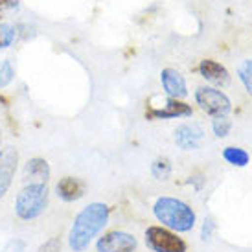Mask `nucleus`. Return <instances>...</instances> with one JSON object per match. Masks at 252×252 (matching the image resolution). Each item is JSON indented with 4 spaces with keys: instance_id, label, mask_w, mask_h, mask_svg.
<instances>
[{
    "instance_id": "obj_1",
    "label": "nucleus",
    "mask_w": 252,
    "mask_h": 252,
    "mask_svg": "<svg viewBox=\"0 0 252 252\" xmlns=\"http://www.w3.org/2000/svg\"><path fill=\"white\" fill-rule=\"evenodd\" d=\"M111 208L105 203H91L74 217V223L68 232V247L74 252H85L98 238L109 223Z\"/></svg>"
},
{
    "instance_id": "obj_2",
    "label": "nucleus",
    "mask_w": 252,
    "mask_h": 252,
    "mask_svg": "<svg viewBox=\"0 0 252 252\" xmlns=\"http://www.w3.org/2000/svg\"><path fill=\"white\" fill-rule=\"evenodd\" d=\"M153 216L157 217L158 223H162V226H166L177 234L193 230L197 223L193 208L177 197H158L153 204Z\"/></svg>"
},
{
    "instance_id": "obj_3",
    "label": "nucleus",
    "mask_w": 252,
    "mask_h": 252,
    "mask_svg": "<svg viewBox=\"0 0 252 252\" xmlns=\"http://www.w3.org/2000/svg\"><path fill=\"white\" fill-rule=\"evenodd\" d=\"M50 191L46 184H26L17 193L15 214L21 221H33L48 208Z\"/></svg>"
},
{
    "instance_id": "obj_4",
    "label": "nucleus",
    "mask_w": 252,
    "mask_h": 252,
    "mask_svg": "<svg viewBox=\"0 0 252 252\" xmlns=\"http://www.w3.org/2000/svg\"><path fill=\"white\" fill-rule=\"evenodd\" d=\"M146 245L153 252H186L188 245L182 238L177 236V232L169 230L166 226H147L146 230Z\"/></svg>"
},
{
    "instance_id": "obj_5",
    "label": "nucleus",
    "mask_w": 252,
    "mask_h": 252,
    "mask_svg": "<svg viewBox=\"0 0 252 252\" xmlns=\"http://www.w3.org/2000/svg\"><path fill=\"white\" fill-rule=\"evenodd\" d=\"M195 101L206 114L212 118L228 116L232 111V101L224 92L217 91L214 87H199L195 91Z\"/></svg>"
},
{
    "instance_id": "obj_6",
    "label": "nucleus",
    "mask_w": 252,
    "mask_h": 252,
    "mask_svg": "<svg viewBox=\"0 0 252 252\" xmlns=\"http://www.w3.org/2000/svg\"><path fill=\"white\" fill-rule=\"evenodd\" d=\"M138 239L124 230H111L96 241V252H134Z\"/></svg>"
},
{
    "instance_id": "obj_7",
    "label": "nucleus",
    "mask_w": 252,
    "mask_h": 252,
    "mask_svg": "<svg viewBox=\"0 0 252 252\" xmlns=\"http://www.w3.org/2000/svg\"><path fill=\"white\" fill-rule=\"evenodd\" d=\"M19 166V151L13 146H6L0 149V199H4L11 188L13 177Z\"/></svg>"
},
{
    "instance_id": "obj_8",
    "label": "nucleus",
    "mask_w": 252,
    "mask_h": 252,
    "mask_svg": "<svg viewBox=\"0 0 252 252\" xmlns=\"http://www.w3.org/2000/svg\"><path fill=\"white\" fill-rule=\"evenodd\" d=\"M204 136L203 127L191 122V124H182L175 129V144L182 151H193L201 146Z\"/></svg>"
},
{
    "instance_id": "obj_9",
    "label": "nucleus",
    "mask_w": 252,
    "mask_h": 252,
    "mask_svg": "<svg viewBox=\"0 0 252 252\" xmlns=\"http://www.w3.org/2000/svg\"><path fill=\"white\" fill-rule=\"evenodd\" d=\"M160 83L164 92L169 98L181 99L188 96V87H186V79L181 72L175 68H164L160 72Z\"/></svg>"
},
{
    "instance_id": "obj_10",
    "label": "nucleus",
    "mask_w": 252,
    "mask_h": 252,
    "mask_svg": "<svg viewBox=\"0 0 252 252\" xmlns=\"http://www.w3.org/2000/svg\"><path fill=\"white\" fill-rule=\"evenodd\" d=\"M193 114V109L188 103H182L179 99L168 98L164 109H147V118H158V120H169V118H189Z\"/></svg>"
},
{
    "instance_id": "obj_11",
    "label": "nucleus",
    "mask_w": 252,
    "mask_h": 252,
    "mask_svg": "<svg viewBox=\"0 0 252 252\" xmlns=\"http://www.w3.org/2000/svg\"><path fill=\"white\" fill-rule=\"evenodd\" d=\"M50 164L44 158H30L24 166V171H22V177H24V182L26 184H46L50 181Z\"/></svg>"
},
{
    "instance_id": "obj_12",
    "label": "nucleus",
    "mask_w": 252,
    "mask_h": 252,
    "mask_svg": "<svg viewBox=\"0 0 252 252\" xmlns=\"http://www.w3.org/2000/svg\"><path fill=\"white\" fill-rule=\"evenodd\" d=\"M199 72L212 85H221V87H224V85L230 83V74H228V70L221 63L214 61V59H203L201 64H199Z\"/></svg>"
},
{
    "instance_id": "obj_13",
    "label": "nucleus",
    "mask_w": 252,
    "mask_h": 252,
    "mask_svg": "<svg viewBox=\"0 0 252 252\" xmlns=\"http://www.w3.org/2000/svg\"><path fill=\"white\" fill-rule=\"evenodd\" d=\"M57 197L64 203H74L85 195V184L77 177H63L56 186Z\"/></svg>"
},
{
    "instance_id": "obj_14",
    "label": "nucleus",
    "mask_w": 252,
    "mask_h": 252,
    "mask_svg": "<svg viewBox=\"0 0 252 252\" xmlns=\"http://www.w3.org/2000/svg\"><path fill=\"white\" fill-rule=\"evenodd\" d=\"M223 158L230 166H236V168H245L247 164L251 162V157L247 153L245 149H241V147H236V146H228L223 149Z\"/></svg>"
},
{
    "instance_id": "obj_15",
    "label": "nucleus",
    "mask_w": 252,
    "mask_h": 252,
    "mask_svg": "<svg viewBox=\"0 0 252 252\" xmlns=\"http://www.w3.org/2000/svg\"><path fill=\"white\" fill-rule=\"evenodd\" d=\"M171 162L169 158L166 157H160V158H157V160L151 164V175L157 179V181H168L169 177H171Z\"/></svg>"
},
{
    "instance_id": "obj_16",
    "label": "nucleus",
    "mask_w": 252,
    "mask_h": 252,
    "mask_svg": "<svg viewBox=\"0 0 252 252\" xmlns=\"http://www.w3.org/2000/svg\"><path fill=\"white\" fill-rule=\"evenodd\" d=\"M238 77L243 83L245 91L252 94V59H245L243 63L238 66Z\"/></svg>"
},
{
    "instance_id": "obj_17",
    "label": "nucleus",
    "mask_w": 252,
    "mask_h": 252,
    "mask_svg": "<svg viewBox=\"0 0 252 252\" xmlns=\"http://www.w3.org/2000/svg\"><path fill=\"white\" fill-rule=\"evenodd\" d=\"M232 129V122L228 120V116H221V118H214L212 120V131L217 138H224L228 136Z\"/></svg>"
},
{
    "instance_id": "obj_18",
    "label": "nucleus",
    "mask_w": 252,
    "mask_h": 252,
    "mask_svg": "<svg viewBox=\"0 0 252 252\" xmlns=\"http://www.w3.org/2000/svg\"><path fill=\"white\" fill-rule=\"evenodd\" d=\"M15 77V68L9 59H4L0 63V89H6L7 85L13 81Z\"/></svg>"
},
{
    "instance_id": "obj_19",
    "label": "nucleus",
    "mask_w": 252,
    "mask_h": 252,
    "mask_svg": "<svg viewBox=\"0 0 252 252\" xmlns=\"http://www.w3.org/2000/svg\"><path fill=\"white\" fill-rule=\"evenodd\" d=\"M17 37V30L9 24H0V50L11 46Z\"/></svg>"
},
{
    "instance_id": "obj_20",
    "label": "nucleus",
    "mask_w": 252,
    "mask_h": 252,
    "mask_svg": "<svg viewBox=\"0 0 252 252\" xmlns=\"http://www.w3.org/2000/svg\"><path fill=\"white\" fill-rule=\"evenodd\" d=\"M24 251H26V241L21 238H13L7 241L2 252H24Z\"/></svg>"
},
{
    "instance_id": "obj_21",
    "label": "nucleus",
    "mask_w": 252,
    "mask_h": 252,
    "mask_svg": "<svg viewBox=\"0 0 252 252\" xmlns=\"http://www.w3.org/2000/svg\"><path fill=\"white\" fill-rule=\"evenodd\" d=\"M39 252H61V239L59 238L46 239V241L39 247Z\"/></svg>"
},
{
    "instance_id": "obj_22",
    "label": "nucleus",
    "mask_w": 252,
    "mask_h": 252,
    "mask_svg": "<svg viewBox=\"0 0 252 252\" xmlns=\"http://www.w3.org/2000/svg\"><path fill=\"white\" fill-rule=\"evenodd\" d=\"M216 228V223H214V219L208 217V219H204V224H203V230H201V239L206 241V239L212 238V232Z\"/></svg>"
},
{
    "instance_id": "obj_23",
    "label": "nucleus",
    "mask_w": 252,
    "mask_h": 252,
    "mask_svg": "<svg viewBox=\"0 0 252 252\" xmlns=\"http://www.w3.org/2000/svg\"><path fill=\"white\" fill-rule=\"evenodd\" d=\"M19 7V0H0V13Z\"/></svg>"
}]
</instances>
